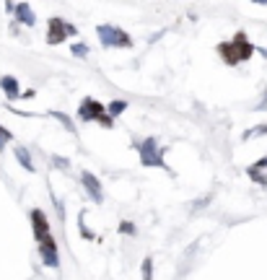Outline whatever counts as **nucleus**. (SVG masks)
I'll use <instances>...</instances> for the list:
<instances>
[{"mask_svg":"<svg viewBox=\"0 0 267 280\" xmlns=\"http://www.w3.org/2000/svg\"><path fill=\"white\" fill-rule=\"evenodd\" d=\"M81 184L83 190L88 192V197L93 200V203H101L104 200V190H101V182L91 174V171H81Z\"/></svg>","mask_w":267,"mask_h":280,"instance_id":"nucleus-4","label":"nucleus"},{"mask_svg":"<svg viewBox=\"0 0 267 280\" xmlns=\"http://www.w3.org/2000/svg\"><path fill=\"white\" fill-rule=\"evenodd\" d=\"M249 169H255V171H265V169H267V156H265V158H260V161H257L255 166H249Z\"/></svg>","mask_w":267,"mask_h":280,"instance_id":"nucleus-21","label":"nucleus"},{"mask_svg":"<svg viewBox=\"0 0 267 280\" xmlns=\"http://www.w3.org/2000/svg\"><path fill=\"white\" fill-rule=\"evenodd\" d=\"M106 114V106L101 104V101H96V99H86L83 104H81V109H78V117L81 119H96L99 122V117H104Z\"/></svg>","mask_w":267,"mask_h":280,"instance_id":"nucleus-5","label":"nucleus"},{"mask_svg":"<svg viewBox=\"0 0 267 280\" xmlns=\"http://www.w3.org/2000/svg\"><path fill=\"white\" fill-rule=\"evenodd\" d=\"M31 229H34L36 242H42V239L49 236V221H47V216H44V210H39V208L31 210Z\"/></svg>","mask_w":267,"mask_h":280,"instance_id":"nucleus-6","label":"nucleus"},{"mask_svg":"<svg viewBox=\"0 0 267 280\" xmlns=\"http://www.w3.org/2000/svg\"><path fill=\"white\" fill-rule=\"evenodd\" d=\"M143 280H153V260L148 257V260H143Z\"/></svg>","mask_w":267,"mask_h":280,"instance_id":"nucleus-16","label":"nucleus"},{"mask_svg":"<svg viewBox=\"0 0 267 280\" xmlns=\"http://www.w3.org/2000/svg\"><path fill=\"white\" fill-rule=\"evenodd\" d=\"M13 16H16V23L36 26V16L31 13V5H29V3H16V10H13Z\"/></svg>","mask_w":267,"mask_h":280,"instance_id":"nucleus-8","label":"nucleus"},{"mask_svg":"<svg viewBox=\"0 0 267 280\" xmlns=\"http://www.w3.org/2000/svg\"><path fill=\"white\" fill-rule=\"evenodd\" d=\"M0 88L5 91V96H8L10 101L21 99V86H18V81H16L13 75H3V78H0Z\"/></svg>","mask_w":267,"mask_h":280,"instance_id":"nucleus-9","label":"nucleus"},{"mask_svg":"<svg viewBox=\"0 0 267 280\" xmlns=\"http://www.w3.org/2000/svg\"><path fill=\"white\" fill-rule=\"evenodd\" d=\"M10 138H13V135H10V130H5L3 125H0V151L5 148V143H8Z\"/></svg>","mask_w":267,"mask_h":280,"instance_id":"nucleus-19","label":"nucleus"},{"mask_svg":"<svg viewBox=\"0 0 267 280\" xmlns=\"http://www.w3.org/2000/svg\"><path fill=\"white\" fill-rule=\"evenodd\" d=\"M231 44H234V52H236V62H239V60H247V57L252 55V49H255V47H252V44L247 42V36H244V34H239Z\"/></svg>","mask_w":267,"mask_h":280,"instance_id":"nucleus-10","label":"nucleus"},{"mask_svg":"<svg viewBox=\"0 0 267 280\" xmlns=\"http://www.w3.org/2000/svg\"><path fill=\"white\" fill-rule=\"evenodd\" d=\"M70 52H73L75 57H86V55H88V44H83V42H75Z\"/></svg>","mask_w":267,"mask_h":280,"instance_id":"nucleus-17","label":"nucleus"},{"mask_svg":"<svg viewBox=\"0 0 267 280\" xmlns=\"http://www.w3.org/2000/svg\"><path fill=\"white\" fill-rule=\"evenodd\" d=\"M96 34H99V42L104 47H130L132 44L130 36L119 29V26H112V23H101L96 29Z\"/></svg>","mask_w":267,"mask_h":280,"instance_id":"nucleus-2","label":"nucleus"},{"mask_svg":"<svg viewBox=\"0 0 267 280\" xmlns=\"http://www.w3.org/2000/svg\"><path fill=\"white\" fill-rule=\"evenodd\" d=\"M13 153H16L18 164H21L26 171H34V169H36V166H34V161H31V151L26 148V145H16V148H13Z\"/></svg>","mask_w":267,"mask_h":280,"instance_id":"nucleus-11","label":"nucleus"},{"mask_svg":"<svg viewBox=\"0 0 267 280\" xmlns=\"http://www.w3.org/2000/svg\"><path fill=\"white\" fill-rule=\"evenodd\" d=\"M119 231H122V234H130V236H132V234H135V226H132V223H127V221H125L122 226H119Z\"/></svg>","mask_w":267,"mask_h":280,"instance_id":"nucleus-20","label":"nucleus"},{"mask_svg":"<svg viewBox=\"0 0 267 280\" xmlns=\"http://www.w3.org/2000/svg\"><path fill=\"white\" fill-rule=\"evenodd\" d=\"M125 109H127V101H122V99H114V101H109V106H106V114H109V117L114 119V117L122 114Z\"/></svg>","mask_w":267,"mask_h":280,"instance_id":"nucleus-12","label":"nucleus"},{"mask_svg":"<svg viewBox=\"0 0 267 280\" xmlns=\"http://www.w3.org/2000/svg\"><path fill=\"white\" fill-rule=\"evenodd\" d=\"M52 166L68 171V169H70V161H68V158H62V156H52Z\"/></svg>","mask_w":267,"mask_h":280,"instance_id":"nucleus-18","label":"nucleus"},{"mask_svg":"<svg viewBox=\"0 0 267 280\" xmlns=\"http://www.w3.org/2000/svg\"><path fill=\"white\" fill-rule=\"evenodd\" d=\"M260 135H267V125H257V127L247 130L242 138H244V140H252V138H260Z\"/></svg>","mask_w":267,"mask_h":280,"instance_id":"nucleus-14","label":"nucleus"},{"mask_svg":"<svg viewBox=\"0 0 267 280\" xmlns=\"http://www.w3.org/2000/svg\"><path fill=\"white\" fill-rule=\"evenodd\" d=\"M135 148L140 153V164L143 166H158V169H164V151L158 148V140L156 138H145L143 143H135Z\"/></svg>","mask_w":267,"mask_h":280,"instance_id":"nucleus-1","label":"nucleus"},{"mask_svg":"<svg viewBox=\"0 0 267 280\" xmlns=\"http://www.w3.org/2000/svg\"><path fill=\"white\" fill-rule=\"evenodd\" d=\"M52 117H55L57 122H60L65 130H68V132H75V122H73V119H70L68 114H62V112H52Z\"/></svg>","mask_w":267,"mask_h":280,"instance_id":"nucleus-13","label":"nucleus"},{"mask_svg":"<svg viewBox=\"0 0 267 280\" xmlns=\"http://www.w3.org/2000/svg\"><path fill=\"white\" fill-rule=\"evenodd\" d=\"M39 257H42V262L47 265V268H57L60 265V249H57V242H55V236H47V239H42L39 242Z\"/></svg>","mask_w":267,"mask_h":280,"instance_id":"nucleus-3","label":"nucleus"},{"mask_svg":"<svg viewBox=\"0 0 267 280\" xmlns=\"http://www.w3.org/2000/svg\"><path fill=\"white\" fill-rule=\"evenodd\" d=\"M68 26L70 23H65L62 18H52L49 21V31H47V42L49 44H60L65 36H68Z\"/></svg>","mask_w":267,"mask_h":280,"instance_id":"nucleus-7","label":"nucleus"},{"mask_svg":"<svg viewBox=\"0 0 267 280\" xmlns=\"http://www.w3.org/2000/svg\"><path fill=\"white\" fill-rule=\"evenodd\" d=\"M249 177L255 179V184L267 187V171H255V169H249Z\"/></svg>","mask_w":267,"mask_h":280,"instance_id":"nucleus-15","label":"nucleus"},{"mask_svg":"<svg viewBox=\"0 0 267 280\" xmlns=\"http://www.w3.org/2000/svg\"><path fill=\"white\" fill-rule=\"evenodd\" d=\"M262 109H267V91L262 93V101L257 104V112H262Z\"/></svg>","mask_w":267,"mask_h":280,"instance_id":"nucleus-22","label":"nucleus"}]
</instances>
